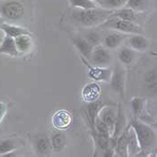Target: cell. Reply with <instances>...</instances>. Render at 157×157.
I'll list each match as a JSON object with an SVG mask.
<instances>
[{
  "label": "cell",
  "mask_w": 157,
  "mask_h": 157,
  "mask_svg": "<svg viewBox=\"0 0 157 157\" xmlns=\"http://www.w3.org/2000/svg\"><path fill=\"white\" fill-rule=\"evenodd\" d=\"M112 13L111 10L98 6L92 9H75L72 13V17L78 24L86 27H93L103 24Z\"/></svg>",
  "instance_id": "obj_1"
},
{
  "label": "cell",
  "mask_w": 157,
  "mask_h": 157,
  "mask_svg": "<svg viewBox=\"0 0 157 157\" xmlns=\"http://www.w3.org/2000/svg\"><path fill=\"white\" fill-rule=\"evenodd\" d=\"M129 126L133 129L141 151H144L147 147H150L155 144L156 135L154 129L147 124L137 119H134L131 121Z\"/></svg>",
  "instance_id": "obj_2"
},
{
  "label": "cell",
  "mask_w": 157,
  "mask_h": 157,
  "mask_svg": "<svg viewBox=\"0 0 157 157\" xmlns=\"http://www.w3.org/2000/svg\"><path fill=\"white\" fill-rule=\"evenodd\" d=\"M101 27L120 32L126 34H130V35L144 33V30L140 25L133 22L122 20L118 17H113V16H109L103 24H101Z\"/></svg>",
  "instance_id": "obj_3"
},
{
  "label": "cell",
  "mask_w": 157,
  "mask_h": 157,
  "mask_svg": "<svg viewBox=\"0 0 157 157\" xmlns=\"http://www.w3.org/2000/svg\"><path fill=\"white\" fill-rule=\"evenodd\" d=\"M88 60L91 65L94 67H109L113 59L109 48L104 47L103 45H99L94 48Z\"/></svg>",
  "instance_id": "obj_4"
},
{
  "label": "cell",
  "mask_w": 157,
  "mask_h": 157,
  "mask_svg": "<svg viewBox=\"0 0 157 157\" xmlns=\"http://www.w3.org/2000/svg\"><path fill=\"white\" fill-rule=\"evenodd\" d=\"M109 84L115 93H117L121 98H124L126 89V71L121 65H116L112 70Z\"/></svg>",
  "instance_id": "obj_5"
},
{
  "label": "cell",
  "mask_w": 157,
  "mask_h": 157,
  "mask_svg": "<svg viewBox=\"0 0 157 157\" xmlns=\"http://www.w3.org/2000/svg\"><path fill=\"white\" fill-rule=\"evenodd\" d=\"M1 14L8 20L15 21L24 15V6L15 0H9L3 3L0 6Z\"/></svg>",
  "instance_id": "obj_6"
},
{
  "label": "cell",
  "mask_w": 157,
  "mask_h": 157,
  "mask_svg": "<svg viewBox=\"0 0 157 157\" xmlns=\"http://www.w3.org/2000/svg\"><path fill=\"white\" fill-rule=\"evenodd\" d=\"M83 62L85 63L88 68L89 76L95 80V81H101V82H109L110 81L111 75H112V69L109 67H94L91 65L88 61L85 60V58H83Z\"/></svg>",
  "instance_id": "obj_7"
},
{
  "label": "cell",
  "mask_w": 157,
  "mask_h": 157,
  "mask_svg": "<svg viewBox=\"0 0 157 157\" xmlns=\"http://www.w3.org/2000/svg\"><path fill=\"white\" fill-rule=\"evenodd\" d=\"M116 116H117V109L111 105L102 106V108L101 109L99 114H98V117L108 126L111 136H112L113 130H114Z\"/></svg>",
  "instance_id": "obj_8"
},
{
  "label": "cell",
  "mask_w": 157,
  "mask_h": 157,
  "mask_svg": "<svg viewBox=\"0 0 157 157\" xmlns=\"http://www.w3.org/2000/svg\"><path fill=\"white\" fill-rule=\"evenodd\" d=\"M129 127L125 128L121 136L118 137L115 145V154L118 156H128L129 146Z\"/></svg>",
  "instance_id": "obj_9"
},
{
  "label": "cell",
  "mask_w": 157,
  "mask_h": 157,
  "mask_svg": "<svg viewBox=\"0 0 157 157\" xmlns=\"http://www.w3.org/2000/svg\"><path fill=\"white\" fill-rule=\"evenodd\" d=\"M128 38V34L120 32H114L102 38V45L109 49H115L121 47L122 42Z\"/></svg>",
  "instance_id": "obj_10"
},
{
  "label": "cell",
  "mask_w": 157,
  "mask_h": 157,
  "mask_svg": "<svg viewBox=\"0 0 157 157\" xmlns=\"http://www.w3.org/2000/svg\"><path fill=\"white\" fill-rule=\"evenodd\" d=\"M128 45L137 52H144L149 48V42L143 34H131L128 38Z\"/></svg>",
  "instance_id": "obj_11"
},
{
  "label": "cell",
  "mask_w": 157,
  "mask_h": 157,
  "mask_svg": "<svg viewBox=\"0 0 157 157\" xmlns=\"http://www.w3.org/2000/svg\"><path fill=\"white\" fill-rule=\"evenodd\" d=\"M72 41L75 47L78 49V51L82 55V57L85 58V59H89V58L92 54V51L94 49V47L86 40L85 37H74V38H72Z\"/></svg>",
  "instance_id": "obj_12"
},
{
  "label": "cell",
  "mask_w": 157,
  "mask_h": 157,
  "mask_svg": "<svg viewBox=\"0 0 157 157\" xmlns=\"http://www.w3.org/2000/svg\"><path fill=\"white\" fill-rule=\"evenodd\" d=\"M136 51L129 48L128 46L121 47L118 50V58L121 61V65L125 67H130L136 59Z\"/></svg>",
  "instance_id": "obj_13"
},
{
  "label": "cell",
  "mask_w": 157,
  "mask_h": 157,
  "mask_svg": "<svg viewBox=\"0 0 157 157\" xmlns=\"http://www.w3.org/2000/svg\"><path fill=\"white\" fill-rule=\"evenodd\" d=\"M101 95V88L95 83H90L83 88L82 96L84 101L88 102L95 101Z\"/></svg>",
  "instance_id": "obj_14"
},
{
  "label": "cell",
  "mask_w": 157,
  "mask_h": 157,
  "mask_svg": "<svg viewBox=\"0 0 157 157\" xmlns=\"http://www.w3.org/2000/svg\"><path fill=\"white\" fill-rule=\"evenodd\" d=\"M71 115L69 112L66 111V110H59L57 113L54 114L52 122L55 128H57L58 129H65L69 127V125L71 124Z\"/></svg>",
  "instance_id": "obj_15"
},
{
  "label": "cell",
  "mask_w": 157,
  "mask_h": 157,
  "mask_svg": "<svg viewBox=\"0 0 157 157\" xmlns=\"http://www.w3.org/2000/svg\"><path fill=\"white\" fill-rule=\"evenodd\" d=\"M34 149L38 155H46L53 150L51 141L47 136H38L34 139Z\"/></svg>",
  "instance_id": "obj_16"
},
{
  "label": "cell",
  "mask_w": 157,
  "mask_h": 157,
  "mask_svg": "<svg viewBox=\"0 0 157 157\" xmlns=\"http://www.w3.org/2000/svg\"><path fill=\"white\" fill-rule=\"evenodd\" d=\"M0 54H6L12 57H16L19 55V51L17 50L13 38L5 35L0 44Z\"/></svg>",
  "instance_id": "obj_17"
},
{
  "label": "cell",
  "mask_w": 157,
  "mask_h": 157,
  "mask_svg": "<svg viewBox=\"0 0 157 157\" xmlns=\"http://www.w3.org/2000/svg\"><path fill=\"white\" fill-rule=\"evenodd\" d=\"M0 30L5 33V35L12 37L13 39L16 37L21 36V35H25V34L32 35V33L25 28L17 26V25L5 24V23H3L0 25Z\"/></svg>",
  "instance_id": "obj_18"
},
{
  "label": "cell",
  "mask_w": 157,
  "mask_h": 157,
  "mask_svg": "<svg viewBox=\"0 0 157 157\" xmlns=\"http://www.w3.org/2000/svg\"><path fill=\"white\" fill-rule=\"evenodd\" d=\"M102 106L103 105L101 104V102L99 101L98 100L95 101L88 102V104L86 105L87 118H88V121H89L92 130H94V123H95L98 114H99L101 109L102 108Z\"/></svg>",
  "instance_id": "obj_19"
},
{
  "label": "cell",
  "mask_w": 157,
  "mask_h": 157,
  "mask_svg": "<svg viewBox=\"0 0 157 157\" xmlns=\"http://www.w3.org/2000/svg\"><path fill=\"white\" fill-rule=\"evenodd\" d=\"M110 16L113 17H118L122 20H126V21H129V22H133L136 24L137 21V12L134 11L133 9L128 8V7H122L121 9L115 10L111 13Z\"/></svg>",
  "instance_id": "obj_20"
},
{
  "label": "cell",
  "mask_w": 157,
  "mask_h": 157,
  "mask_svg": "<svg viewBox=\"0 0 157 157\" xmlns=\"http://www.w3.org/2000/svg\"><path fill=\"white\" fill-rule=\"evenodd\" d=\"M20 143L18 140L14 138H6L0 141V155L5 156L6 155L13 152L18 146Z\"/></svg>",
  "instance_id": "obj_21"
},
{
  "label": "cell",
  "mask_w": 157,
  "mask_h": 157,
  "mask_svg": "<svg viewBox=\"0 0 157 157\" xmlns=\"http://www.w3.org/2000/svg\"><path fill=\"white\" fill-rule=\"evenodd\" d=\"M99 6L107 9L115 11L125 7L127 5L128 0H95Z\"/></svg>",
  "instance_id": "obj_22"
},
{
  "label": "cell",
  "mask_w": 157,
  "mask_h": 157,
  "mask_svg": "<svg viewBox=\"0 0 157 157\" xmlns=\"http://www.w3.org/2000/svg\"><path fill=\"white\" fill-rule=\"evenodd\" d=\"M14 41H15V45L17 50L19 51V53H25L27 51H29L32 46H33V41L31 39V35H21V36L14 38Z\"/></svg>",
  "instance_id": "obj_23"
},
{
  "label": "cell",
  "mask_w": 157,
  "mask_h": 157,
  "mask_svg": "<svg viewBox=\"0 0 157 157\" xmlns=\"http://www.w3.org/2000/svg\"><path fill=\"white\" fill-rule=\"evenodd\" d=\"M52 148L56 152L61 151L66 145H67V138L65 134L62 133L60 131H57L52 134V136L50 138Z\"/></svg>",
  "instance_id": "obj_24"
},
{
  "label": "cell",
  "mask_w": 157,
  "mask_h": 157,
  "mask_svg": "<svg viewBox=\"0 0 157 157\" xmlns=\"http://www.w3.org/2000/svg\"><path fill=\"white\" fill-rule=\"evenodd\" d=\"M69 4L75 9H92L99 6L95 0H69Z\"/></svg>",
  "instance_id": "obj_25"
},
{
  "label": "cell",
  "mask_w": 157,
  "mask_h": 157,
  "mask_svg": "<svg viewBox=\"0 0 157 157\" xmlns=\"http://www.w3.org/2000/svg\"><path fill=\"white\" fill-rule=\"evenodd\" d=\"M149 5V0H128L126 7L131 8L134 11L139 13L147 9Z\"/></svg>",
  "instance_id": "obj_26"
},
{
  "label": "cell",
  "mask_w": 157,
  "mask_h": 157,
  "mask_svg": "<svg viewBox=\"0 0 157 157\" xmlns=\"http://www.w3.org/2000/svg\"><path fill=\"white\" fill-rule=\"evenodd\" d=\"M131 108L133 110L134 115L136 117H139L145 109V102L144 100L140 97H134L131 100Z\"/></svg>",
  "instance_id": "obj_27"
},
{
  "label": "cell",
  "mask_w": 157,
  "mask_h": 157,
  "mask_svg": "<svg viewBox=\"0 0 157 157\" xmlns=\"http://www.w3.org/2000/svg\"><path fill=\"white\" fill-rule=\"evenodd\" d=\"M84 37L94 48L99 45H101L102 43V37L101 36V34L98 32H95V31L88 32Z\"/></svg>",
  "instance_id": "obj_28"
},
{
  "label": "cell",
  "mask_w": 157,
  "mask_h": 157,
  "mask_svg": "<svg viewBox=\"0 0 157 157\" xmlns=\"http://www.w3.org/2000/svg\"><path fill=\"white\" fill-rule=\"evenodd\" d=\"M145 80L146 84H150L157 81V70H152L150 72L146 73L145 76Z\"/></svg>",
  "instance_id": "obj_29"
},
{
  "label": "cell",
  "mask_w": 157,
  "mask_h": 157,
  "mask_svg": "<svg viewBox=\"0 0 157 157\" xmlns=\"http://www.w3.org/2000/svg\"><path fill=\"white\" fill-rule=\"evenodd\" d=\"M7 112V106L5 102L0 101V124L2 123V121L4 120V118L6 117Z\"/></svg>",
  "instance_id": "obj_30"
},
{
  "label": "cell",
  "mask_w": 157,
  "mask_h": 157,
  "mask_svg": "<svg viewBox=\"0 0 157 157\" xmlns=\"http://www.w3.org/2000/svg\"><path fill=\"white\" fill-rule=\"evenodd\" d=\"M147 91L151 94H157V81L147 84Z\"/></svg>",
  "instance_id": "obj_31"
},
{
  "label": "cell",
  "mask_w": 157,
  "mask_h": 157,
  "mask_svg": "<svg viewBox=\"0 0 157 157\" xmlns=\"http://www.w3.org/2000/svg\"><path fill=\"white\" fill-rule=\"evenodd\" d=\"M3 23H4V20H3V17H2V15L0 14V25L3 24Z\"/></svg>",
  "instance_id": "obj_32"
},
{
  "label": "cell",
  "mask_w": 157,
  "mask_h": 157,
  "mask_svg": "<svg viewBox=\"0 0 157 157\" xmlns=\"http://www.w3.org/2000/svg\"><path fill=\"white\" fill-rule=\"evenodd\" d=\"M151 55H153L155 57H157V52H151Z\"/></svg>",
  "instance_id": "obj_33"
}]
</instances>
